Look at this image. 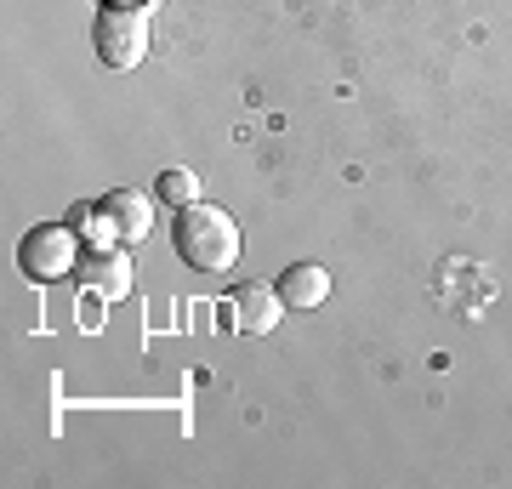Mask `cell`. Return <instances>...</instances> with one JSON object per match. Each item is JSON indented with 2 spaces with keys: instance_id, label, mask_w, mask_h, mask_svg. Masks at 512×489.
<instances>
[{
  "instance_id": "obj_3",
  "label": "cell",
  "mask_w": 512,
  "mask_h": 489,
  "mask_svg": "<svg viewBox=\"0 0 512 489\" xmlns=\"http://www.w3.org/2000/svg\"><path fill=\"white\" fill-rule=\"evenodd\" d=\"M18 268L40 285H52V279H69L80 268V239H74L69 222H35L18 245Z\"/></svg>"
},
{
  "instance_id": "obj_6",
  "label": "cell",
  "mask_w": 512,
  "mask_h": 489,
  "mask_svg": "<svg viewBox=\"0 0 512 489\" xmlns=\"http://www.w3.org/2000/svg\"><path fill=\"white\" fill-rule=\"evenodd\" d=\"M274 290L291 313H313L330 296V273L319 268V262H296V268H285V279H279Z\"/></svg>"
},
{
  "instance_id": "obj_2",
  "label": "cell",
  "mask_w": 512,
  "mask_h": 489,
  "mask_svg": "<svg viewBox=\"0 0 512 489\" xmlns=\"http://www.w3.org/2000/svg\"><path fill=\"white\" fill-rule=\"evenodd\" d=\"M92 46L109 69H137L148 57V6H103L92 23Z\"/></svg>"
},
{
  "instance_id": "obj_1",
  "label": "cell",
  "mask_w": 512,
  "mask_h": 489,
  "mask_svg": "<svg viewBox=\"0 0 512 489\" xmlns=\"http://www.w3.org/2000/svg\"><path fill=\"white\" fill-rule=\"evenodd\" d=\"M171 239H177V256L194 273H228L239 262V222L222 205H205V200L183 205Z\"/></svg>"
},
{
  "instance_id": "obj_7",
  "label": "cell",
  "mask_w": 512,
  "mask_h": 489,
  "mask_svg": "<svg viewBox=\"0 0 512 489\" xmlns=\"http://www.w3.org/2000/svg\"><path fill=\"white\" fill-rule=\"evenodd\" d=\"M86 273H97L92 285L103 290L109 302H114V296H126V290H131V262H126V256H120V251H92V256H86Z\"/></svg>"
},
{
  "instance_id": "obj_8",
  "label": "cell",
  "mask_w": 512,
  "mask_h": 489,
  "mask_svg": "<svg viewBox=\"0 0 512 489\" xmlns=\"http://www.w3.org/2000/svg\"><path fill=\"white\" fill-rule=\"evenodd\" d=\"M154 200H165V205H194L200 200V177L194 171H160V182H154Z\"/></svg>"
},
{
  "instance_id": "obj_9",
  "label": "cell",
  "mask_w": 512,
  "mask_h": 489,
  "mask_svg": "<svg viewBox=\"0 0 512 489\" xmlns=\"http://www.w3.org/2000/svg\"><path fill=\"white\" fill-rule=\"evenodd\" d=\"M120 6H148V12H154V6H160V0H120Z\"/></svg>"
},
{
  "instance_id": "obj_4",
  "label": "cell",
  "mask_w": 512,
  "mask_h": 489,
  "mask_svg": "<svg viewBox=\"0 0 512 489\" xmlns=\"http://www.w3.org/2000/svg\"><path fill=\"white\" fill-rule=\"evenodd\" d=\"M279 319H285V302H279L274 285H239L234 296H228V325H234L239 336H268Z\"/></svg>"
},
{
  "instance_id": "obj_5",
  "label": "cell",
  "mask_w": 512,
  "mask_h": 489,
  "mask_svg": "<svg viewBox=\"0 0 512 489\" xmlns=\"http://www.w3.org/2000/svg\"><path fill=\"white\" fill-rule=\"evenodd\" d=\"M103 211L120 228V245H143L148 228H154V200H148L143 188H109L103 194Z\"/></svg>"
}]
</instances>
